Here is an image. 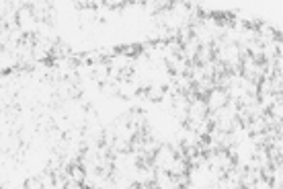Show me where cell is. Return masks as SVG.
<instances>
[{"label":"cell","instance_id":"1","mask_svg":"<svg viewBox=\"0 0 283 189\" xmlns=\"http://www.w3.org/2000/svg\"><path fill=\"white\" fill-rule=\"evenodd\" d=\"M277 49H281V43H279V41H277V43H275V47H273V51H277ZM265 54H267V56H269V58H279V56H273L271 54V49H267V51H265Z\"/></svg>","mask_w":283,"mask_h":189}]
</instances>
